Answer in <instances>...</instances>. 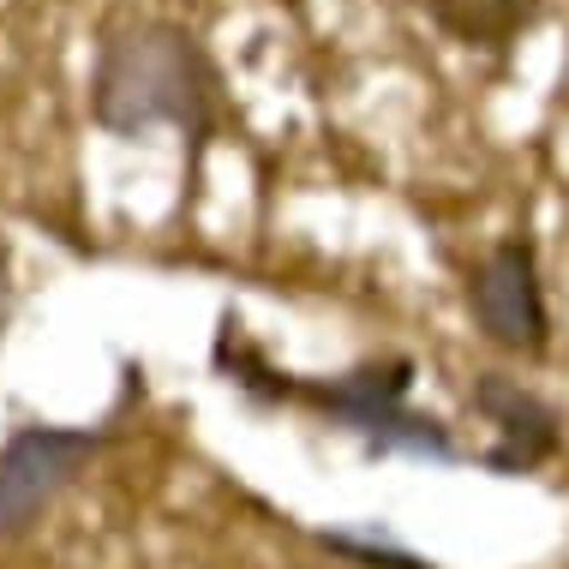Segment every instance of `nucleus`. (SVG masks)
Segmentation results:
<instances>
[{
  "mask_svg": "<svg viewBox=\"0 0 569 569\" xmlns=\"http://www.w3.org/2000/svg\"><path fill=\"white\" fill-rule=\"evenodd\" d=\"M432 24L450 42L473 54H510L533 24H540L546 0H426Z\"/></svg>",
  "mask_w": 569,
  "mask_h": 569,
  "instance_id": "6",
  "label": "nucleus"
},
{
  "mask_svg": "<svg viewBox=\"0 0 569 569\" xmlns=\"http://www.w3.org/2000/svg\"><path fill=\"white\" fill-rule=\"evenodd\" d=\"M325 546L330 551H342V558L353 563H366V569H432V563H420L402 540H390L383 528H353V533H325Z\"/></svg>",
  "mask_w": 569,
  "mask_h": 569,
  "instance_id": "7",
  "label": "nucleus"
},
{
  "mask_svg": "<svg viewBox=\"0 0 569 569\" xmlns=\"http://www.w3.org/2000/svg\"><path fill=\"white\" fill-rule=\"evenodd\" d=\"M217 67L204 42L174 19H120L97 42L90 67V120L114 138L174 127L192 144L217 132Z\"/></svg>",
  "mask_w": 569,
  "mask_h": 569,
  "instance_id": "2",
  "label": "nucleus"
},
{
  "mask_svg": "<svg viewBox=\"0 0 569 569\" xmlns=\"http://www.w3.org/2000/svg\"><path fill=\"white\" fill-rule=\"evenodd\" d=\"M217 372L234 383L240 396L264 408H306L318 420H330L336 432H348L366 456H413V461H461L456 432L438 413L408 408L413 390V360L408 353H378L360 360L336 378H300L264 360V348L246 336L240 318H222L217 342H210Z\"/></svg>",
  "mask_w": 569,
  "mask_h": 569,
  "instance_id": "1",
  "label": "nucleus"
},
{
  "mask_svg": "<svg viewBox=\"0 0 569 569\" xmlns=\"http://www.w3.org/2000/svg\"><path fill=\"white\" fill-rule=\"evenodd\" d=\"M468 312H473V330L491 348L516 353V360H540L551 348V306L540 282V252H533L528 234H503L473 258Z\"/></svg>",
  "mask_w": 569,
  "mask_h": 569,
  "instance_id": "3",
  "label": "nucleus"
},
{
  "mask_svg": "<svg viewBox=\"0 0 569 569\" xmlns=\"http://www.w3.org/2000/svg\"><path fill=\"white\" fill-rule=\"evenodd\" d=\"M468 408L480 413L486 432H491V443L480 450V468L498 473V480L540 473L546 461L563 456V413L533 383H521L510 372H473Z\"/></svg>",
  "mask_w": 569,
  "mask_h": 569,
  "instance_id": "5",
  "label": "nucleus"
},
{
  "mask_svg": "<svg viewBox=\"0 0 569 569\" xmlns=\"http://www.w3.org/2000/svg\"><path fill=\"white\" fill-rule=\"evenodd\" d=\"M7 325H12V252L7 234H0V342H7Z\"/></svg>",
  "mask_w": 569,
  "mask_h": 569,
  "instance_id": "8",
  "label": "nucleus"
},
{
  "mask_svg": "<svg viewBox=\"0 0 569 569\" xmlns=\"http://www.w3.org/2000/svg\"><path fill=\"white\" fill-rule=\"evenodd\" d=\"M97 426H19L0 443V546L37 528V516L102 456Z\"/></svg>",
  "mask_w": 569,
  "mask_h": 569,
  "instance_id": "4",
  "label": "nucleus"
}]
</instances>
